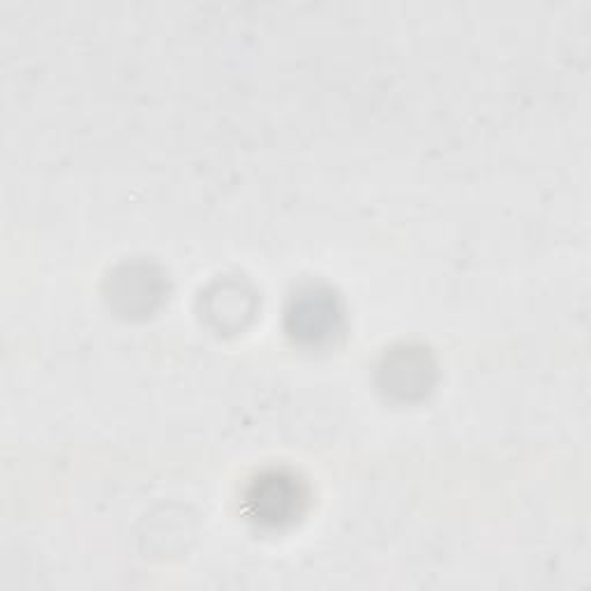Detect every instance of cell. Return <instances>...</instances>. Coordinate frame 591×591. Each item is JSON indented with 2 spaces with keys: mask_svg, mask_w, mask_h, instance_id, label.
<instances>
[{
  "mask_svg": "<svg viewBox=\"0 0 591 591\" xmlns=\"http://www.w3.org/2000/svg\"><path fill=\"white\" fill-rule=\"evenodd\" d=\"M291 320H296V333L320 337L331 333L335 322V308L328 296L320 293H305L303 299L296 303V310L291 312Z\"/></svg>",
  "mask_w": 591,
  "mask_h": 591,
  "instance_id": "6da1fadb",
  "label": "cell"
}]
</instances>
